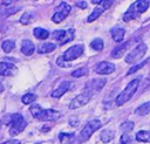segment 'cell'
<instances>
[{
	"mask_svg": "<svg viewBox=\"0 0 150 144\" xmlns=\"http://www.w3.org/2000/svg\"><path fill=\"white\" fill-rule=\"evenodd\" d=\"M150 6V0H136L130 7L127 9V12L123 14V20L124 21H130L136 19L139 14L144 13Z\"/></svg>",
	"mask_w": 150,
	"mask_h": 144,
	"instance_id": "1",
	"label": "cell"
},
{
	"mask_svg": "<svg viewBox=\"0 0 150 144\" xmlns=\"http://www.w3.org/2000/svg\"><path fill=\"white\" fill-rule=\"evenodd\" d=\"M138 85H139V80H138V78H135V80H132L131 82H129V83L127 84V87H125V88L118 94V96L116 97V100H115L116 105L121 107V105L125 104V103L135 95V92H136Z\"/></svg>",
	"mask_w": 150,
	"mask_h": 144,
	"instance_id": "2",
	"label": "cell"
},
{
	"mask_svg": "<svg viewBox=\"0 0 150 144\" xmlns=\"http://www.w3.org/2000/svg\"><path fill=\"white\" fill-rule=\"evenodd\" d=\"M146 49H148V47H146L145 43H138V44L125 56V62H127V63H131V64L138 62V61L145 55Z\"/></svg>",
	"mask_w": 150,
	"mask_h": 144,
	"instance_id": "3",
	"label": "cell"
},
{
	"mask_svg": "<svg viewBox=\"0 0 150 144\" xmlns=\"http://www.w3.org/2000/svg\"><path fill=\"white\" fill-rule=\"evenodd\" d=\"M101 126H102V123H101L100 119H91V121H89V122L84 125V128L81 130V132H80V138H81V140H82V142L88 140V139L91 137V135H93L96 130H98Z\"/></svg>",
	"mask_w": 150,
	"mask_h": 144,
	"instance_id": "4",
	"label": "cell"
},
{
	"mask_svg": "<svg viewBox=\"0 0 150 144\" xmlns=\"http://www.w3.org/2000/svg\"><path fill=\"white\" fill-rule=\"evenodd\" d=\"M74 29L70 28L68 30H63V29H59V30H54L53 32V37L60 43V44H66L69 41H71L74 39Z\"/></svg>",
	"mask_w": 150,
	"mask_h": 144,
	"instance_id": "5",
	"label": "cell"
},
{
	"mask_svg": "<svg viewBox=\"0 0 150 144\" xmlns=\"http://www.w3.org/2000/svg\"><path fill=\"white\" fill-rule=\"evenodd\" d=\"M69 12H70V6L68 4H66V2H61L56 7L55 13L53 14L52 21L55 22V23H60L61 21H63L67 18V15L69 14Z\"/></svg>",
	"mask_w": 150,
	"mask_h": 144,
	"instance_id": "6",
	"label": "cell"
},
{
	"mask_svg": "<svg viewBox=\"0 0 150 144\" xmlns=\"http://www.w3.org/2000/svg\"><path fill=\"white\" fill-rule=\"evenodd\" d=\"M84 52V47L83 44H75V46H71L69 47L64 53H63V57L66 61L70 62V61H74L76 59H79Z\"/></svg>",
	"mask_w": 150,
	"mask_h": 144,
	"instance_id": "7",
	"label": "cell"
},
{
	"mask_svg": "<svg viewBox=\"0 0 150 144\" xmlns=\"http://www.w3.org/2000/svg\"><path fill=\"white\" fill-rule=\"evenodd\" d=\"M105 83H107L105 78H93L87 82V84L84 87V91L89 92L90 95H93L94 92H100L103 89V87L105 85Z\"/></svg>",
	"mask_w": 150,
	"mask_h": 144,
	"instance_id": "8",
	"label": "cell"
},
{
	"mask_svg": "<svg viewBox=\"0 0 150 144\" xmlns=\"http://www.w3.org/2000/svg\"><path fill=\"white\" fill-rule=\"evenodd\" d=\"M93 95H90L89 92H82L80 95H77L69 104V109H77V108H81L83 105H86L87 103H89L90 98H91Z\"/></svg>",
	"mask_w": 150,
	"mask_h": 144,
	"instance_id": "9",
	"label": "cell"
},
{
	"mask_svg": "<svg viewBox=\"0 0 150 144\" xmlns=\"http://www.w3.org/2000/svg\"><path fill=\"white\" fill-rule=\"evenodd\" d=\"M94 70L98 75H109L115 71V64L111 62H108V61H102L95 66Z\"/></svg>",
	"mask_w": 150,
	"mask_h": 144,
	"instance_id": "10",
	"label": "cell"
},
{
	"mask_svg": "<svg viewBox=\"0 0 150 144\" xmlns=\"http://www.w3.org/2000/svg\"><path fill=\"white\" fill-rule=\"evenodd\" d=\"M27 126V122L26 119L21 116L20 118H18L16 121H14L11 125H9V135L11 136H16L20 132L23 131V129Z\"/></svg>",
	"mask_w": 150,
	"mask_h": 144,
	"instance_id": "11",
	"label": "cell"
},
{
	"mask_svg": "<svg viewBox=\"0 0 150 144\" xmlns=\"http://www.w3.org/2000/svg\"><path fill=\"white\" fill-rule=\"evenodd\" d=\"M69 87H70V82L69 81H62L57 88H55L53 91H52V97L54 98H60L61 96H63L68 90H69Z\"/></svg>",
	"mask_w": 150,
	"mask_h": 144,
	"instance_id": "12",
	"label": "cell"
},
{
	"mask_svg": "<svg viewBox=\"0 0 150 144\" xmlns=\"http://www.w3.org/2000/svg\"><path fill=\"white\" fill-rule=\"evenodd\" d=\"M130 43H131V41H127V42H123V43L116 46V47L112 49L111 54H110L111 57H112V59H121L122 55L125 54V52H127V49L129 48Z\"/></svg>",
	"mask_w": 150,
	"mask_h": 144,
	"instance_id": "13",
	"label": "cell"
},
{
	"mask_svg": "<svg viewBox=\"0 0 150 144\" xmlns=\"http://www.w3.org/2000/svg\"><path fill=\"white\" fill-rule=\"evenodd\" d=\"M61 115H60V112L59 111H56V110H54V109H43V111H42V114H41V117H40V119L39 121H56L59 117H60Z\"/></svg>",
	"mask_w": 150,
	"mask_h": 144,
	"instance_id": "14",
	"label": "cell"
},
{
	"mask_svg": "<svg viewBox=\"0 0 150 144\" xmlns=\"http://www.w3.org/2000/svg\"><path fill=\"white\" fill-rule=\"evenodd\" d=\"M16 71V68L14 64L9 62H0V75L2 76H12Z\"/></svg>",
	"mask_w": 150,
	"mask_h": 144,
	"instance_id": "15",
	"label": "cell"
},
{
	"mask_svg": "<svg viewBox=\"0 0 150 144\" xmlns=\"http://www.w3.org/2000/svg\"><path fill=\"white\" fill-rule=\"evenodd\" d=\"M124 35H125V29L122 28V27L116 26L111 29V37L115 42H122Z\"/></svg>",
	"mask_w": 150,
	"mask_h": 144,
	"instance_id": "16",
	"label": "cell"
},
{
	"mask_svg": "<svg viewBox=\"0 0 150 144\" xmlns=\"http://www.w3.org/2000/svg\"><path fill=\"white\" fill-rule=\"evenodd\" d=\"M34 50H35V46L32 41H29V40L22 41V43H21V53L22 54H25L26 56H29L34 53Z\"/></svg>",
	"mask_w": 150,
	"mask_h": 144,
	"instance_id": "17",
	"label": "cell"
},
{
	"mask_svg": "<svg viewBox=\"0 0 150 144\" xmlns=\"http://www.w3.org/2000/svg\"><path fill=\"white\" fill-rule=\"evenodd\" d=\"M56 48V44L52 43V42H47V43H41L39 44L38 47V53L39 54H47V53H50L53 50H55Z\"/></svg>",
	"mask_w": 150,
	"mask_h": 144,
	"instance_id": "18",
	"label": "cell"
},
{
	"mask_svg": "<svg viewBox=\"0 0 150 144\" xmlns=\"http://www.w3.org/2000/svg\"><path fill=\"white\" fill-rule=\"evenodd\" d=\"M149 112H150V101H148V102L141 104V105L137 107L136 110H135V114L138 115V116H145V115H148Z\"/></svg>",
	"mask_w": 150,
	"mask_h": 144,
	"instance_id": "19",
	"label": "cell"
},
{
	"mask_svg": "<svg viewBox=\"0 0 150 144\" xmlns=\"http://www.w3.org/2000/svg\"><path fill=\"white\" fill-rule=\"evenodd\" d=\"M33 34H34V36H35L36 39H39V40H46V39H48V36H49L48 30H46V29H43V28H41V27L34 28Z\"/></svg>",
	"mask_w": 150,
	"mask_h": 144,
	"instance_id": "20",
	"label": "cell"
},
{
	"mask_svg": "<svg viewBox=\"0 0 150 144\" xmlns=\"http://www.w3.org/2000/svg\"><path fill=\"white\" fill-rule=\"evenodd\" d=\"M59 139L62 144H70V143H74L75 142V135L74 133H64V132H61L59 135Z\"/></svg>",
	"mask_w": 150,
	"mask_h": 144,
	"instance_id": "21",
	"label": "cell"
},
{
	"mask_svg": "<svg viewBox=\"0 0 150 144\" xmlns=\"http://www.w3.org/2000/svg\"><path fill=\"white\" fill-rule=\"evenodd\" d=\"M136 139L138 142L143 143H150V131L148 130H141L136 133Z\"/></svg>",
	"mask_w": 150,
	"mask_h": 144,
	"instance_id": "22",
	"label": "cell"
},
{
	"mask_svg": "<svg viewBox=\"0 0 150 144\" xmlns=\"http://www.w3.org/2000/svg\"><path fill=\"white\" fill-rule=\"evenodd\" d=\"M100 137H101V140L103 143H109L114 138V131H111L109 129H104V130L101 131Z\"/></svg>",
	"mask_w": 150,
	"mask_h": 144,
	"instance_id": "23",
	"label": "cell"
},
{
	"mask_svg": "<svg viewBox=\"0 0 150 144\" xmlns=\"http://www.w3.org/2000/svg\"><path fill=\"white\" fill-rule=\"evenodd\" d=\"M103 11H104V7H103V6H97V7H95L94 11H93V13L88 16L87 21H88V22H93L94 20H96V19L103 13Z\"/></svg>",
	"mask_w": 150,
	"mask_h": 144,
	"instance_id": "24",
	"label": "cell"
},
{
	"mask_svg": "<svg viewBox=\"0 0 150 144\" xmlns=\"http://www.w3.org/2000/svg\"><path fill=\"white\" fill-rule=\"evenodd\" d=\"M34 19H35L34 13L26 12V13H23L22 16L20 18V22H21L22 25H29V23H32V22L34 21Z\"/></svg>",
	"mask_w": 150,
	"mask_h": 144,
	"instance_id": "25",
	"label": "cell"
},
{
	"mask_svg": "<svg viewBox=\"0 0 150 144\" xmlns=\"http://www.w3.org/2000/svg\"><path fill=\"white\" fill-rule=\"evenodd\" d=\"M103 46H104V43H103V40H102V39H100V37H96V39H94V40L91 41V43H90V47H91V49H94V50H96V52H100V50H102V49H103Z\"/></svg>",
	"mask_w": 150,
	"mask_h": 144,
	"instance_id": "26",
	"label": "cell"
},
{
	"mask_svg": "<svg viewBox=\"0 0 150 144\" xmlns=\"http://www.w3.org/2000/svg\"><path fill=\"white\" fill-rule=\"evenodd\" d=\"M1 48H2V50L5 53H11L15 48V43L12 40H5L2 42V44H1Z\"/></svg>",
	"mask_w": 150,
	"mask_h": 144,
	"instance_id": "27",
	"label": "cell"
},
{
	"mask_svg": "<svg viewBox=\"0 0 150 144\" xmlns=\"http://www.w3.org/2000/svg\"><path fill=\"white\" fill-rule=\"evenodd\" d=\"M149 60L150 59H146V60H144V61H142L141 63H137V64H134L129 70H128V73H127V75H130V74H134V73H136L137 70H139L142 67H144L148 62H149Z\"/></svg>",
	"mask_w": 150,
	"mask_h": 144,
	"instance_id": "28",
	"label": "cell"
},
{
	"mask_svg": "<svg viewBox=\"0 0 150 144\" xmlns=\"http://www.w3.org/2000/svg\"><path fill=\"white\" fill-rule=\"evenodd\" d=\"M35 100H36V95L30 94V92L25 94V95L21 97V102H22L23 104H30V103H33Z\"/></svg>",
	"mask_w": 150,
	"mask_h": 144,
	"instance_id": "29",
	"label": "cell"
},
{
	"mask_svg": "<svg viewBox=\"0 0 150 144\" xmlns=\"http://www.w3.org/2000/svg\"><path fill=\"white\" fill-rule=\"evenodd\" d=\"M87 73H88V69H87L86 67H81V68L75 69V70L71 73V76H73V77H82V76L87 75Z\"/></svg>",
	"mask_w": 150,
	"mask_h": 144,
	"instance_id": "30",
	"label": "cell"
},
{
	"mask_svg": "<svg viewBox=\"0 0 150 144\" xmlns=\"http://www.w3.org/2000/svg\"><path fill=\"white\" fill-rule=\"evenodd\" d=\"M134 122H131V121H125V122H123L122 124H121V130L122 131H124V132H129V131H131L132 129H134Z\"/></svg>",
	"mask_w": 150,
	"mask_h": 144,
	"instance_id": "31",
	"label": "cell"
},
{
	"mask_svg": "<svg viewBox=\"0 0 150 144\" xmlns=\"http://www.w3.org/2000/svg\"><path fill=\"white\" fill-rule=\"evenodd\" d=\"M131 138H132V137H131L128 132H124V133L121 136V144H134V142H132Z\"/></svg>",
	"mask_w": 150,
	"mask_h": 144,
	"instance_id": "32",
	"label": "cell"
},
{
	"mask_svg": "<svg viewBox=\"0 0 150 144\" xmlns=\"http://www.w3.org/2000/svg\"><path fill=\"white\" fill-rule=\"evenodd\" d=\"M56 64H57L59 67H61V68H68V67H70V64L68 63V61L64 60L63 56H60V57L56 60Z\"/></svg>",
	"mask_w": 150,
	"mask_h": 144,
	"instance_id": "33",
	"label": "cell"
},
{
	"mask_svg": "<svg viewBox=\"0 0 150 144\" xmlns=\"http://www.w3.org/2000/svg\"><path fill=\"white\" fill-rule=\"evenodd\" d=\"M112 2H114V0H103L102 1V6L104 7V9H107L112 5Z\"/></svg>",
	"mask_w": 150,
	"mask_h": 144,
	"instance_id": "34",
	"label": "cell"
},
{
	"mask_svg": "<svg viewBox=\"0 0 150 144\" xmlns=\"http://www.w3.org/2000/svg\"><path fill=\"white\" fill-rule=\"evenodd\" d=\"M1 144H21V143H20L19 139H9V140H6V142H4Z\"/></svg>",
	"mask_w": 150,
	"mask_h": 144,
	"instance_id": "35",
	"label": "cell"
},
{
	"mask_svg": "<svg viewBox=\"0 0 150 144\" xmlns=\"http://www.w3.org/2000/svg\"><path fill=\"white\" fill-rule=\"evenodd\" d=\"M76 6L80 7L81 9H84V8H87V2H86V1H79V2L76 4Z\"/></svg>",
	"mask_w": 150,
	"mask_h": 144,
	"instance_id": "36",
	"label": "cell"
},
{
	"mask_svg": "<svg viewBox=\"0 0 150 144\" xmlns=\"http://www.w3.org/2000/svg\"><path fill=\"white\" fill-rule=\"evenodd\" d=\"M102 1H103V0H91V4H94V5H100V4H102Z\"/></svg>",
	"mask_w": 150,
	"mask_h": 144,
	"instance_id": "37",
	"label": "cell"
},
{
	"mask_svg": "<svg viewBox=\"0 0 150 144\" xmlns=\"http://www.w3.org/2000/svg\"><path fill=\"white\" fill-rule=\"evenodd\" d=\"M0 87H1V85H0Z\"/></svg>",
	"mask_w": 150,
	"mask_h": 144,
	"instance_id": "38",
	"label": "cell"
}]
</instances>
